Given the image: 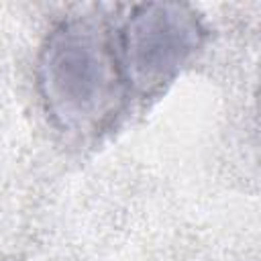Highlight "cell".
<instances>
[{
	"label": "cell",
	"instance_id": "6da1fadb",
	"mask_svg": "<svg viewBox=\"0 0 261 261\" xmlns=\"http://www.w3.org/2000/svg\"><path fill=\"white\" fill-rule=\"evenodd\" d=\"M94 49L92 37L84 35L80 41L73 31L51 45L47 53V96L65 122H84L94 114H104V106L112 98L110 63L102 51Z\"/></svg>",
	"mask_w": 261,
	"mask_h": 261
}]
</instances>
